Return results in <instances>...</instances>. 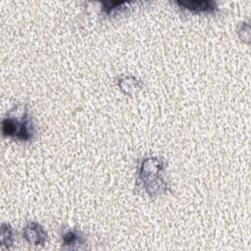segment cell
Segmentation results:
<instances>
[{
    "label": "cell",
    "instance_id": "3957f363",
    "mask_svg": "<svg viewBox=\"0 0 251 251\" xmlns=\"http://www.w3.org/2000/svg\"><path fill=\"white\" fill-rule=\"evenodd\" d=\"M23 237L29 244L43 245L47 240V232L38 223L29 222L23 229Z\"/></svg>",
    "mask_w": 251,
    "mask_h": 251
},
{
    "label": "cell",
    "instance_id": "ba28073f",
    "mask_svg": "<svg viewBox=\"0 0 251 251\" xmlns=\"http://www.w3.org/2000/svg\"><path fill=\"white\" fill-rule=\"evenodd\" d=\"M128 4L129 2H126V1H104L102 2V10L104 14L110 16V15L116 14L120 10L125 9L124 7Z\"/></svg>",
    "mask_w": 251,
    "mask_h": 251
},
{
    "label": "cell",
    "instance_id": "7a4b0ae2",
    "mask_svg": "<svg viewBox=\"0 0 251 251\" xmlns=\"http://www.w3.org/2000/svg\"><path fill=\"white\" fill-rule=\"evenodd\" d=\"M164 169V161L158 157H148L141 162L138 178L149 195L157 196L166 191L167 182L163 177Z\"/></svg>",
    "mask_w": 251,
    "mask_h": 251
},
{
    "label": "cell",
    "instance_id": "5b68a950",
    "mask_svg": "<svg viewBox=\"0 0 251 251\" xmlns=\"http://www.w3.org/2000/svg\"><path fill=\"white\" fill-rule=\"evenodd\" d=\"M117 82H118L120 89L127 95L134 94L137 90H139L141 88V85H142V83L139 79H137L134 76H130V75L120 76L118 78Z\"/></svg>",
    "mask_w": 251,
    "mask_h": 251
},
{
    "label": "cell",
    "instance_id": "277c9868",
    "mask_svg": "<svg viewBox=\"0 0 251 251\" xmlns=\"http://www.w3.org/2000/svg\"><path fill=\"white\" fill-rule=\"evenodd\" d=\"M176 4L183 9L192 11V12H213L217 9V3L212 0H199V1H191V0H184V1H176Z\"/></svg>",
    "mask_w": 251,
    "mask_h": 251
},
{
    "label": "cell",
    "instance_id": "6da1fadb",
    "mask_svg": "<svg viewBox=\"0 0 251 251\" xmlns=\"http://www.w3.org/2000/svg\"><path fill=\"white\" fill-rule=\"evenodd\" d=\"M2 132L5 136L20 141L32 139L34 135V125L25 104H18L11 109L1 123Z\"/></svg>",
    "mask_w": 251,
    "mask_h": 251
},
{
    "label": "cell",
    "instance_id": "52a82bcc",
    "mask_svg": "<svg viewBox=\"0 0 251 251\" xmlns=\"http://www.w3.org/2000/svg\"><path fill=\"white\" fill-rule=\"evenodd\" d=\"M13 228L10 225L3 223L1 225V232H0V240H1V245L6 248H10L13 244Z\"/></svg>",
    "mask_w": 251,
    "mask_h": 251
},
{
    "label": "cell",
    "instance_id": "8992f818",
    "mask_svg": "<svg viewBox=\"0 0 251 251\" xmlns=\"http://www.w3.org/2000/svg\"><path fill=\"white\" fill-rule=\"evenodd\" d=\"M62 240L65 246H69L71 248L78 246L85 242L83 234L75 228L66 229L62 234Z\"/></svg>",
    "mask_w": 251,
    "mask_h": 251
}]
</instances>
